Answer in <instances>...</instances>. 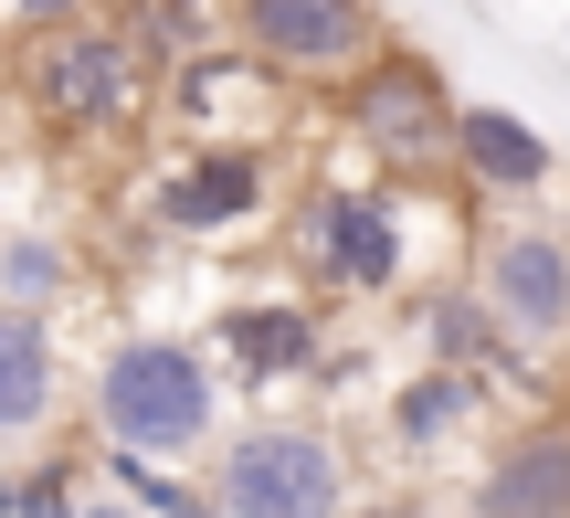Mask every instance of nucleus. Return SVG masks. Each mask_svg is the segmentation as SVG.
<instances>
[{"label": "nucleus", "instance_id": "nucleus-1", "mask_svg": "<svg viewBox=\"0 0 570 518\" xmlns=\"http://www.w3.org/2000/svg\"><path fill=\"white\" fill-rule=\"evenodd\" d=\"M275 244H285L296 286L317 296L327 317L338 307H402L423 275H444V265H423V190L370 180V169H348V159L296 180Z\"/></svg>", "mask_w": 570, "mask_h": 518}, {"label": "nucleus", "instance_id": "nucleus-2", "mask_svg": "<svg viewBox=\"0 0 570 518\" xmlns=\"http://www.w3.org/2000/svg\"><path fill=\"white\" fill-rule=\"evenodd\" d=\"M75 402H85L96 456L180 466V477H202V456L233 434L223 371H212V350H202V339H180V329H117L75 371Z\"/></svg>", "mask_w": 570, "mask_h": 518}, {"label": "nucleus", "instance_id": "nucleus-3", "mask_svg": "<svg viewBox=\"0 0 570 518\" xmlns=\"http://www.w3.org/2000/svg\"><path fill=\"white\" fill-rule=\"evenodd\" d=\"M21 106H32L42 138L63 148H106V138H148L159 117V63L106 21V0L63 32H32L21 42Z\"/></svg>", "mask_w": 570, "mask_h": 518}, {"label": "nucleus", "instance_id": "nucleus-4", "mask_svg": "<svg viewBox=\"0 0 570 518\" xmlns=\"http://www.w3.org/2000/svg\"><path fill=\"white\" fill-rule=\"evenodd\" d=\"M202 487L223 518H348L360 508V456L327 413H244L202 456Z\"/></svg>", "mask_w": 570, "mask_h": 518}, {"label": "nucleus", "instance_id": "nucleus-5", "mask_svg": "<svg viewBox=\"0 0 570 518\" xmlns=\"http://www.w3.org/2000/svg\"><path fill=\"white\" fill-rule=\"evenodd\" d=\"M454 106H465V96L444 85V63H433L423 42H381V53L327 96V127H338V159H348V169L423 190V180H444Z\"/></svg>", "mask_w": 570, "mask_h": 518}, {"label": "nucleus", "instance_id": "nucleus-6", "mask_svg": "<svg viewBox=\"0 0 570 518\" xmlns=\"http://www.w3.org/2000/svg\"><path fill=\"white\" fill-rule=\"evenodd\" d=\"M138 223L159 244H190V254L265 244L285 223V169H275L265 138H190L180 159H159L138 180Z\"/></svg>", "mask_w": 570, "mask_h": 518}, {"label": "nucleus", "instance_id": "nucleus-7", "mask_svg": "<svg viewBox=\"0 0 570 518\" xmlns=\"http://www.w3.org/2000/svg\"><path fill=\"white\" fill-rule=\"evenodd\" d=\"M454 275L487 296V317L529 360L570 350V223H550V212H487L465 233V265Z\"/></svg>", "mask_w": 570, "mask_h": 518}, {"label": "nucleus", "instance_id": "nucleus-8", "mask_svg": "<svg viewBox=\"0 0 570 518\" xmlns=\"http://www.w3.org/2000/svg\"><path fill=\"white\" fill-rule=\"evenodd\" d=\"M223 42L244 63H265L285 96H338L391 42V21L381 0H223Z\"/></svg>", "mask_w": 570, "mask_h": 518}, {"label": "nucleus", "instance_id": "nucleus-9", "mask_svg": "<svg viewBox=\"0 0 570 518\" xmlns=\"http://www.w3.org/2000/svg\"><path fill=\"white\" fill-rule=\"evenodd\" d=\"M223 392H327V360H338V317L317 307L306 286H254L223 296L202 329Z\"/></svg>", "mask_w": 570, "mask_h": 518}, {"label": "nucleus", "instance_id": "nucleus-10", "mask_svg": "<svg viewBox=\"0 0 570 518\" xmlns=\"http://www.w3.org/2000/svg\"><path fill=\"white\" fill-rule=\"evenodd\" d=\"M402 329H412V350H423L433 371H475L497 402H508V392H518V402H539V392H550V371H539V360L518 350L508 329H497V317H487V296H475L454 265H444V275H423V286L402 296Z\"/></svg>", "mask_w": 570, "mask_h": 518}, {"label": "nucleus", "instance_id": "nucleus-11", "mask_svg": "<svg viewBox=\"0 0 570 518\" xmlns=\"http://www.w3.org/2000/svg\"><path fill=\"white\" fill-rule=\"evenodd\" d=\"M444 180H465L487 212H529L560 190V138L539 117H518V106L497 96H465L454 106V138H444Z\"/></svg>", "mask_w": 570, "mask_h": 518}, {"label": "nucleus", "instance_id": "nucleus-12", "mask_svg": "<svg viewBox=\"0 0 570 518\" xmlns=\"http://www.w3.org/2000/svg\"><path fill=\"white\" fill-rule=\"evenodd\" d=\"M487 434H497V392L475 371H433L423 360V371H402L381 392V444L402 466H454L465 444L487 456Z\"/></svg>", "mask_w": 570, "mask_h": 518}, {"label": "nucleus", "instance_id": "nucleus-13", "mask_svg": "<svg viewBox=\"0 0 570 518\" xmlns=\"http://www.w3.org/2000/svg\"><path fill=\"white\" fill-rule=\"evenodd\" d=\"M465 518H570V423L560 413L497 423L487 466L465 477Z\"/></svg>", "mask_w": 570, "mask_h": 518}, {"label": "nucleus", "instance_id": "nucleus-14", "mask_svg": "<svg viewBox=\"0 0 570 518\" xmlns=\"http://www.w3.org/2000/svg\"><path fill=\"white\" fill-rule=\"evenodd\" d=\"M159 117H180L190 138H265L275 117H296V96H285L265 63H244L233 42H212V53L159 75Z\"/></svg>", "mask_w": 570, "mask_h": 518}, {"label": "nucleus", "instance_id": "nucleus-15", "mask_svg": "<svg viewBox=\"0 0 570 518\" xmlns=\"http://www.w3.org/2000/svg\"><path fill=\"white\" fill-rule=\"evenodd\" d=\"M75 413V350L53 317L0 307V444H42Z\"/></svg>", "mask_w": 570, "mask_h": 518}, {"label": "nucleus", "instance_id": "nucleus-16", "mask_svg": "<svg viewBox=\"0 0 570 518\" xmlns=\"http://www.w3.org/2000/svg\"><path fill=\"white\" fill-rule=\"evenodd\" d=\"M106 21H117V32L159 63V75L223 42V0H106Z\"/></svg>", "mask_w": 570, "mask_h": 518}, {"label": "nucleus", "instance_id": "nucleus-17", "mask_svg": "<svg viewBox=\"0 0 570 518\" xmlns=\"http://www.w3.org/2000/svg\"><path fill=\"white\" fill-rule=\"evenodd\" d=\"M85 286L75 244L63 233H0V307H32V317H63V296Z\"/></svg>", "mask_w": 570, "mask_h": 518}, {"label": "nucleus", "instance_id": "nucleus-18", "mask_svg": "<svg viewBox=\"0 0 570 518\" xmlns=\"http://www.w3.org/2000/svg\"><path fill=\"white\" fill-rule=\"evenodd\" d=\"M85 487H96V456H21V466H0V518H75L85 508Z\"/></svg>", "mask_w": 570, "mask_h": 518}, {"label": "nucleus", "instance_id": "nucleus-19", "mask_svg": "<svg viewBox=\"0 0 570 518\" xmlns=\"http://www.w3.org/2000/svg\"><path fill=\"white\" fill-rule=\"evenodd\" d=\"M348 518H444V508H433V498H412V487H391V498H360Z\"/></svg>", "mask_w": 570, "mask_h": 518}, {"label": "nucleus", "instance_id": "nucleus-20", "mask_svg": "<svg viewBox=\"0 0 570 518\" xmlns=\"http://www.w3.org/2000/svg\"><path fill=\"white\" fill-rule=\"evenodd\" d=\"M159 518H223V508H212V487H202V477H190V487H180V498H169Z\"/></svg>", "mask_w": 570, "mask_h": 518}, {"label": "nucleus", "instance_id": "nucleus-21", "mask_svg": "<svg viewBox=\"0 0 570 518\" xmlns=\"http://www.w3.org/2000/svg\"><path fill=\"white\" fill-rule=\"evenodd\" d=\"M75 518H138V508H127L117 487H85V508H75Z\"/></svg>", "mask_w": 570, "mask_h": 518}, {"label": "nucleus", "instance_id": "nucleus-22", "mask_svg": "<svg viewBox=\"0 0 570 518\" xmlns=\"http://www.w3.org/2000/svg\"><path fill=\"white\" fill-rule=\"evenodd\" d=\"M0 190H11V180H0Z\"/></svg>", "mask_w": 570, "mask_h": 518}]
</instances>
